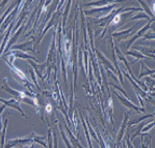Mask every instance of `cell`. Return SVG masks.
I'll return each mask as SVG.
<instances>
[{"mask_svg":"<svg viewBox=\"0 0 155 148\" xmlns=\"http://www.w3.org/2000/svg\"><path fill=\"white\" fill-rule=\"evenodd\" d=\"M144 39H154V33H148V35L144 36Z\"/></svg>","mask_w":155,"mask_h":148,"instance_id":"obj_17","label":"cell"},{"mask_svg":"<svg viewBox=\"0 0 155 148\" xmlns=\"http://www.w3.org/2000/svg\"><path fill=\"white\" fill-rule=\"evenodd\" d=\"M48 142H49V148H52V145H51V132H50V130H49V132H48Z\"/></svg>","mask_w":155,"mask_h":148,"instance_id":"obj_18","label":"cell"},{"mask_svg":"<svg viewBox=\"0 0 155 148\" xmlns=\"http://www.w3.org/2000/svg\"><path fill=\"white\" fill-rule=\"evenodd\" d=\"M5 107H6V105H5V104H4V105H2V107H0V114H1V113H2V112H3V110H4V109H5Z\"/></svg>","mask_w":155,"mask_h":148,"instance_id":"obj_20","label":"cell"},{"mask_svg":"<svg viewBox=\"0 0 155 148\" xmlns=\"http://www.w3.org/2000/svg\"><path fill=\"white\" fill-rule=\"evenodd\" d=\"M32 45V42L31 41H29V42H27V43H23V44H21V45H16V46H14V49H22V50H31V51H35L33 49H30V48H27L28 46H31Z\"/></svg>","mask_w":155,"mask_h":148,"instance_id":"obj_9","label":"cell"},{"mask_svg":"<svg viewBox=\"0 0 155 148\" xmlns=\"http://www.w3.org/2000/svg\"><path fill=\"white\" fill-rule=\"evenodd\" d=\"M126 54H128V56H135L137 60H143V58H147V56H145L143 53H140L139 51H127Z\"/></svg>","mask_w":155,"mask_h":148,"instance_id":"obj_10","label":"cell"},{"mask_svg":"<svg viewBox=\"0 0 155 148\" xmlns=\"http://www.w3.org/2000/svg\"><path fill=\"white\" fill-rule=\"evenodd\" d=\"M150 117L154 118V113L151 114V115H137V117L133 118L132 120H130L129 122H127V126H128V127H130V126L134 125V124L140 123V122H142L143 120L147 119V118H150Z\"/></svg>","mask_w":155,"mask_h":148,"instance_id":"obj_5","label":"cell"},{"mask_svg":"<svg viewBox=\"0 0 155 148\" xmlns=\"http://www.w3.org/2000/svg\"><path fill=\"white\" fill-rule=\"evenodd\" d=\"M98 56H99V58H100V60H101V62H102V64L105 65L107 68H109L110 71H112L114 73H116V69H114V67L111 66V63H110L109 61H108L107 58H106L105 56H103V54H101L100 52H98Z\"/></svg>","mask_w":155,"mask_h":148,"instance_id":"obj_8","label":"cell"},{"mask_svg":"<svg viewBox=\"0 0 155 148\" xmlns=\"http://www.w3.org/2000/svg\"><path fill=\"white\" fill-rule=\"evenodd\" d=\"M0 132H1V117H0Z\"/></svg>","mask_w":155,"mask_h":148,"instance_id":"obj_21","label":"cell"},{"mask_svg":"<svg viewBox=\"0 0 155 148\" xmlns=\"http://www.w3.org/2000/svg\"><path fill=\"white\" fill-rule=\"evenodd\" d=\"M141 72H140V75H139V79H141L143 76H146V75H152L154 76V70H150L146 64L144 62L141 63Z\"/></svg>","mask_w":155,"mask_h":148,"instance_id":"obj_6","label":"cell"},{"mask_svg":"<svg viewBox=\"0 0 155 148\" xmlns=\"http://www.w3.org/2000/svg\"><path fill=\"white\" fill-rule=\"evenodd\" d=\"M137 26V25H134V26L130 27L129 29H127V30H123V31H118V33H112V37L114 38H117L118 39V41H122V40H126L127 37H129V36L131 35L130 31L133 30L134 29V27Z\"/></svg>","mask_w":155,"mask_h":148,"instance_id":"obj_4","label":"cell"},{"mask_svg":"<svg viewBox=\"0 0 155 148\" xmlns=\"http://www.w3.org/2000/svg\"><path fill=\"white\" fill-rule=\"evenodd\" d=\"M32 141L33 140H31L30 138H28V139H15V140H10L5 144L4 148H13V147L17 146V145H18V146H20V147H22V146H24V145L28 144V143L32 142Z\"/></svg>","mask_w":155,"mask_h":148,"instance_id":"obj_3","label":"cell"},{"mask_svg":"<svg viewBox=\"0 0 155 148\" xmlns=\"http://www.w3.org/2000/svg\"><path fill=\"white\" fill-rule=\"evenodd\" d=\"M12 53H14L15 56H16V58H28V60H35V58H32V56H27V54L25 53H22V52H12Z\"/></svg>","mask_w":155,"mask_h":148,"instance_id":"obj_12","label":"cell"},{"mask_svg":"<svg viewBox=\"0 0 155 148\" xmlns=\"http://www.w3.org/2000/svg\"><path fill=\"white\" fill-rule=\"evenodd\" d=\"M140 3H141L142 5H143V7L145 8L146 10H147V13H148V15H147V16H148V17H149V16H151L152 18H153V17H154V16H153V13L151 12V10H150V8H149V6H148L147 4H146V2H145V1H140Z\"/></svg>","mask_w":155,"mask_h":148,"instance_id":"obj_13","label":"cell"},{"mask_svg":"<svg viewBox=\"0 0 155 148\" xmlns=\"http://www.w3.org/2000/svg\"><path fill=\"white\" fill-rule=\"evenodd\" d=\"M125 119H124V121H123V124H122V126H121V130H120V132H119V136H118V145L120 144V141L122 140V138H123V135H124V130H125V126L127 125V120H128V117H129V115H130V113L129 112H127L126 114H125Z\"/></svg>","mask_w":155,"mask_h":148,"instance_id":"obj_7","label":"cell"},{"mask_svg":"<svg viewBox=\"0 0 155 148\" xmlns=\"http://www.w3.org/2000/svg\"><path fill=\"white\" fill-rule=\"evenodd\" d=\"M107 2L105 1H97V2H92V3H89L88 5H102V4H106Z\"/></svg>","mask_w":155,"mask_h":148,"instance_id":"obj_16","label":"cell"},{"mask_svg":"<svg viewBox=\"0 0 155 148\" xmlns=\"http://www.w3.org/2000/svg\"><path fill=\"white\" fill-rule=\"evenodd\" d=\"M153 126H154V123H153V122H152V123H150V124H148V125H146L144 128H142L141 134H142V132H147V130H151V128L153 127Z\"/></svg>","mask_w":155,"mask_h":148,"instance_id":"obj_15","label":"cell"},{"mask_svg":"<svg viewBox=\"0 0 155 148\" xmlns=\"http://www.w3.org/2000/svg\"><path fill=\"white\" fill-rule=\"evenodd\" d=\"M2 89L3 90H5L7 93H10V94L13 95V97H14L15 100H22L23 98H25V96H35V95L32 94H29V93H24V92H18V91H15L13 90L12 88H10V87L7 86V82H6V79H4V84H3V87H2Z\"/></svg>","mask_w":155,"mask_h":148,"instance_id":"obj_1","label":"cell"},{"mask_svg":"<svg viewBox=\"0 0 155 148\" xmlns=\"http://www.w3.org/2000/svg\"><path fill=\"white\" fill-rule=\"evenodd\" d=\"M32 137H33V141L35 142H38V143H40V144H42V145H44L45 147H47V145H46V143H45V138H43V137H39V136H35V134H32Z\"/></svg>","mask_w":155,"mask_h":148,"instance_id":"obj_11","label":"cell"},{"mask_svg":"<svg viewBox=\"0 0 155 148\" xmlns=\"http://www.w3.org/2000/svg\"><path fill=\"white\" fill-rule=\"evenodd\" d=\"M46 110H47V112H48V113H49V112L51 111V105L48 104V105H47V107H46Z\"/></svg>","mask_w":155,"mask_h":148,"instance_id":"obj_19","label":"cell"},{"mask_svg":"<svg viewBox=\"0 0 155 148\" xmlns=\"http://www.w3.org/2000/svg\"><path fill=\"white\" fill-rule=\"evenodd\" d=\"M114 94L117 95L118 99L121 101V102H122L123 105H125V107H129V109L134 110V111L137 112V114H141V113H144V112H145V109H144V107H137V105H134L132 102H131L130 100H129L128 98H125V97H122L120 94H118V92H116V91H114Z\"/></svg>","mask_w":155,"mask_h":148,"instance_id":"obj_2","label":"cell"},{"mask_svg":"<svg viewBox=\"0 0 155 148\" xmlns=\"http://www.w3.org/2000/svg\"><path fill=\"white\" fill-rule=\"evenodd\" d=\"M142 18H146V19H150L149 17L147 16V15L145 14V13H140L139 15H137V16L132 17V18H130V20H137V19H142Z\"/></svg>","mask_w":155,"mask_h":148,"instance_id":"obj_14","label":"cell"}]
</instances>
